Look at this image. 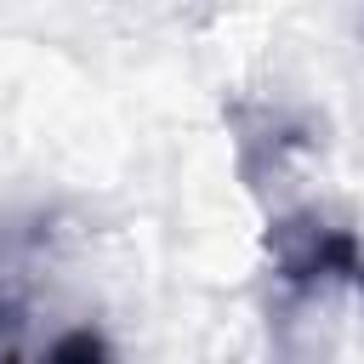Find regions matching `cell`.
Here are the masks:
<instances>
[{"mask_svg": "<svg viewBox=\"0 0 364 364\" xmlns=\"http://www.w3.org/2000/svg\"><path fill=\"white\" fill-rule=\"evenodd\" d=\"M273 273L296 290H318V284L364 290V239L324 216H290L273 228Z\"/></svg>", "mask_w": 364, "mask_h": 364, "instance_id": "cell-1", "label": "cell"}]
</instances>
